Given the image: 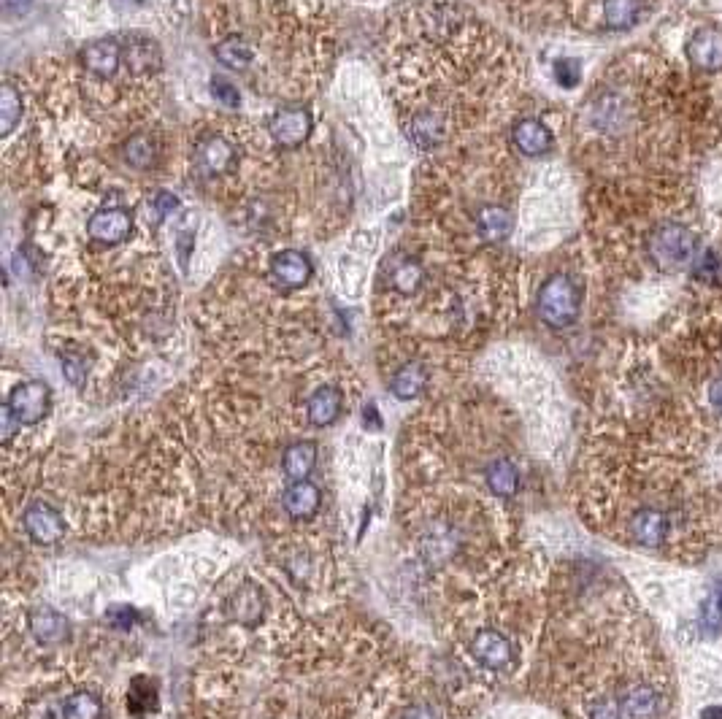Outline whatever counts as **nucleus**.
I'll return each instance as SVG.
<instances>
[{"label": "nucleus", "mask_w": 722, "mask_h": 719, "mask_svg": "<svg viewBox=\"0 0 722 719\" xmlns=\"http://www.w3.org/2000/svg\"><path fill=\"white\" fill-rule=\"evenodd\" d=\"M317 468V444L314 441H295L284 449L282 471L290 482H306Z\"/></svg>", "instance_id": "nucleus-17"}, {"label": "nucleus", "mask_w": 722, "mask_h": 719, "mask_svg": "<svg viewBox=\"0 0 722 719\" xmlns=\"http://www.w3.org/2000/svg\"><path fill=\"white\" fill-rule=\"evenodd\" d=\"M19 119H22V95L14 84H3V92H0V130H3V136H9L11 130L17 128Z\"/></svg>", "instance_id": "nucleus-29"}, {"label": "nucleus", "mask_w": 722, "mask_h": 719, "mask_svg": "<svg viewBox=\"0 0 722 719\" xmlns=\"http://www.w3.org/2000/svg\"><path fill=\"white\" fill-rule=\"evenodd\" d=\"M687 60L698 68V71H720L722 68V28L717 25H706L693 33L687 41Z\"/></svg>", "instance_id": "nucleus-7"}, {"label": "nucleus", "mask_w": 722, "mask_h": 719, "mask_svg": "<svg viewBox=\"0 0 722 719\" xmlns=\"http://www.w3.org/2000/svg\"><path fill=\"white\" fill-rule=\"evenodd\" d=\"M536 311H539L541 322L549 328H571L579 319V311H582V287L576 284L574 276H549L547 282L541 284Z\"/></svg>", "instance_id": "nucleus-2"}, {"label": "nucleus", "mask_w": 722, "mask_h": 719, "mask_svg": "<svg viewBox=\"0 0 722 719\" xmlns=\"http://www.w3.org/2000/svg\"><path fill=\"white\" fill-rule=\"evenodd\" d=\"M701 719H722V706H709L701 711Z\"/></svg>", "instance_id": "nucleus-40"}, {"label": "nucleus", "mask_w": 722, "mask_h": 719, "mask_svg": "<svg viewBox=\"0 0 722 719\" xmlns=\"http://www.w3.org/2000/svg\"><path fill=\"white\" fill-rule=\"evenodd\" d=\"M341 411H344V395H341L339 387H330V384L320 387V390L311 395L309 403H306L309 422L317 425V428L333 425V422L341 417Z\"/></svg>", "instance_id": "nucleus-16"}, {"label": "nucleus", "mask_w": 722, "mask_h": 719, "mask_svg": "<svg viewBox=\"0 0 722 719\" xmlns=\"http://www.w3.org/2000/svg\"><path fill=\"white\" fill-rule=\"evenodd\" d=\"M211 95H214V101L228 106V109H236L238 103H241L238 90L230 82H225V79H211Z\"/></svg>", "instance_id": "nucleus-32"}, {"label": "nucleus", "mask_w": 722, "mask_h": 719, "mask_svg": "<svg viewBox=\"0 0 722 719\" xmlns=\"http://www.w3.org/2000/svg\"><path fill=\"white\" fill-rule=\"evenodd\" d=\"M409 136L412 141L420 149H433V146H439L444 138H447V125H444V119L439 114H433V111H422L417 117L412 119V125H409Z\"/></svg>", "instance_id": "nucleus-20"}, {"label": "nucleus", "mask_w": 722, "mask_h": 719, "mask_svg": "<svg viewBox=\"0 0 722 719\" xmlns=\"http://www.w3.org/2000/svg\"><path fill=\"white\" fill-rule=\"evenodd\" d=\"M82 60L87 65V71L101 76V79H109V76L117 73L119 63L125 60V46L114 41V38H101V41H92L84 49Z\"/></svg>", "instance_id": "nucleus-11"}, {"label": "nucleus", "mask_w": 722, "mask_h": 719, "mask_svg": "<svg viewBox=\"0 0 722 719\" xmlns=\"http://www.w3.org/2000/svg\"><path fill=\"white\" fill-rule=\"evenodd\" d=\"M9 411L14 414L19 425H36L49 414L52 406V390L46 382H22L11 390L9 401H6Z\"/></svg>", "instance_id": "nucleus-3"}, {"label": "nucleus", "mask_w": 722, "mask_h": 719, "mask_svg": "<svg viewBox=\"0 0 722 719\" xmlns=\"http://www.w3.org/2000/svg\"><path fill=\"white\" fill-rule=\"evenodd\" d=\"M271 138L282 149H295L301 146L311 133V114L301 106H290V109H279L268 122Z\"/></svg>", "instance_id": "nucleus-5"}, {"label": "nucleus", "mask_w": 722, "mask_h": 719, "mask_svg": "<svg viewBox=\"0 0 722 719\" xmlns=\"http://www.w3.org/2000/svg\"><path fill=\"white\" fill-rule=\"evenodd\" d=\"M284 511L295 519V522H306L311 519L317 511H320L322 503V492L317 484H311L309 479L306 482H293L284 492Z\"/></svg>", "instance_id": "nucleus-14"}, {"label": "nucleus", "mask_w": 722, "mask_h": 719, "mask_svg": "<svg viewBox=\"0 0 722 719\" xmlns=\"http://www.w3.org/2000/svg\"><path fill=\"white\" fill-rule=\"evenodd\" d=\"M644 0H604V19L612 30H625L636 25Z\"/></svg>", "instance_id": "nucleus-23"}, {"label": "nucleus", "mask_w": 722, "mask_h": 719, "mask_svg": "<svg viewBox=\"0 0 722 719\" xmlns=\"http://www.w3.org/2000/svg\"><path fill=\"white\" fill-rule=\"evenodd\" d=\"M422 279H425V271L422 265L412 257H398L393 260V268H390V284H393L395 292L401 295H414V292L422 287Z\"/></svg>", "instance_id": "nucleus-22"}, {"label": "nucleus", "mask_w": 722, "mask_h": 719, "mask_svg": "<svg viewBox=\"0 0 722 719\" xmlns=\"http://www.w3.org/2000/svg\"><path fill=\"white\" fill-rule=\"evenodd\" d=\"M701 622L706 625V630H717L720 628V622H722V587H717V590L706 598L704 603V611H701Z\"/></svg>", "instance_id": "nucleus-30"}, {"label": "nucleus", "mask_w": 722, "mask_h": 719, "mask_svg": "<svg viewBox=\"0 0 722 719\" xmlns=\"http://www.w3.org/2000/svg\"><path fill=\"white\" fill-rule=\"evenodd\" d=\"M192 249H195V236H192L190 230H182L179 238H176V255H179V263H182V268H187V263H190Z\"/></svg>", "instance_id": "nucleus-35"}, {"label": "nucleus", "mask_w": 722, "mask_h": 719, "mask_svg": "<svg viewBox=\"0 0 722 719\" xmlns=\"http://www.w3.org/2000/svg\"><path fill=\"white\" fill-rule=\"evenodd\" d=\"M28 628L41 644H63L71 625H68V619L60 611L49 609V606H38V609L30 611Z\"/></svg>", "instance_id": "nucleus-15"}, {"label": "nucleus", "mask_w": 722, "mask_h": 719, "mask_svg": "<svg viewBox=\"0 0 722 719\" xmlns=\"http://www.w3.org/2000/svg\"><path fill=\"white\" fill-rule=\"evenodd\" d=\"M87 233L98 244H122L133 233V214L128 209H101L87 222Z\"/></svg>", "instance_id": "nucleus-6"}, {"label": "nucleus", "mask_w": 722, "mask_h": 719, "mask_svg": "<svg viewBox=\"0 0 722 719\" xmlns=\"http://www.w3.org/2000/svg\"><path fill=\"white\" fill-rule=\"evenodd\" d=\"M33 6V0H3V9L9 14H25Z\"/></svg>", "instance_id": "nucleus-38"}, {"label": "nucleus", "mask_w": 722, "mask_h": 719, "mask_svg": "<svg viewBox=\"0 0 722 719\" xmlns=\"http://www.w3.org/2000/svg\"><path fill=\"white\" fill-rule=\"evenodd\" d=\"M471 655L476 657V663L485 665L490 671H503L506 665L512 663L514 649L512 641L498 630H482L471 641Z\"/></svg>", "instance_id": "nucleus-9"}, {"label": "nucleus", "mask_w": 722, "mask_h": 719, "mask_svg": "<svg viewBox=\"0 0 722 719\" xmlns=\"http://www.w3.org/2000/svg\"><path fill=\"white\" fill-rule=\"evenodd\" d=\"M555 79L563 87H576L579 79H582V65L576 63V60H558L555 63Z\"/></svg>", "instance_id": "nucleus-33"}, {"label": "nucleus", "mask_w": 722, "mask_h": 719, "mask_svg": "<svg viewBox=\"0 0 722 719\" xmlns=\"http://www.w3.org/2000/svg\"><path fill=\"white\" fill-rule=\"evenodd\" d=\"M706 406L717 414V417H722V371L720 374H714L709 382H706Z\"/></svg>", "instance_id": "nucleus-34"}, {"label": "nucleus", "mask_w": 722, "mask_h": 719, "mask_svg": "<svg viewBox=\"0 0 722 719\" xmlns=\"http://www.w3.org/2000/svg\"><path fill=\"white\" fill-rule=\"evenodd\" d=\"M512 141L525 157L547 155L552 149V130L541 119L525 117L512 128Z\"/></svg>", "instance_id": "nucleus-13"}, {"label": "nucleus", "mask_w": 722, "mask_h": 719, "mask_svg": "<svg viewBox=\"0 0 722 719\" xmlns=\"http://www.w3.org/2000/svg\"><path fill=\"white\" fill-rule=\"evenodd\" d=\"M266 611V595L255 584H244L225 601V614L241 628H257Z\"/></svg>", "instance_id": "nucleus-8"}, {"label": "nucleus", "mask_w": 722, "mask_h": 719, "mask_svg": "<svg viewBox=\"0 0 722 719\" xmlns=\"http://www.w3.org/2000/svg\"><path fill=\"white\" fill-rule=\"evenodd\" d=\"M485 482L490 492L498 495V498H514L517 490H520V471H517V465L512 460L498 457L485 468Z\"/></svg>", "instance_id": "nucleus-19"}, {"label": "nucleus", "mask_w": 722, "mask_h": 719, "mask_svg": "<svg viewBox=\"0 0 722 719\" xmlns=\"http://www.w3.org/2000/svg\"><path fill=\"white\" fill-rule=\"evenodd\" d=\"M428 387V371L422 363H406L390 379V390L398 401H414Z\"/></svg>", "instance_id": "nucleus-18"}, {"label": "nucleus", "mask_w": 722, "mask_h": 719, "mask_svg": "<svg viewBox=\"0 0 722 719\" xmlns=\"http://www.w3.org/2000/svg\"><path fill=\"white\" fill-rule=\"evenodd\" d=\"M647 255L660 274H677L698 257V236L682 222H660L647 238Z\"/></svg>", "instance_id": "nucleus-1"}, {"label": "nucleus", "mask_w": 722, "mask_h": 719, "mask_svg": "<svg viewBox=\"0 0 722 719\" xmlns=\"http://www.w3.org/2000/svg\"><path fill=\"white\" fill-rule=\"evenodd\" d=\"M476 228H479V236L485 238V241H503L512 233L514 219L501 206H485V209L479 211V217H476Z\"/></svg>", "instance_id": "nucleus-21"}, {"label": "nucleus", "mask_w": 722, "mask_h": 719, "mask_svg": "<svg viewBox=\"0 0 722 719\" xmlns=\"http://www.w3.org/2000/svg\"><path fill=\"white\" fill-rule=\"evenodd\" d=\"M122 157H125V163H128L130 168L147 171L157 160L155 141L149 136H133L128 144H125V149H122Z\"/></svg>", "instance_id": "nucleus-27"}, {"label": "nucleus", "mask_w": 722, "mask_h": 719, "mask_svg": "<svg viewBox=\"0 0 722 719\" xmlns=\"http://www.w3.org/2000/svg\"><path fill=\"white\" fill-rule=\"evenodd\" d=\"M157 709V684L147 676L133 679L128 690V711L133 717H144L149 711Z\"/></svg>", "instance_id": "nucleus-25"}, {"label": "nucleus", "mask_w": 722, "mask_h": 719, "mask_svg": "<svg viewBox=\"0 0 722 719\" xmlns=\"http://www.w3.org/2000/svg\"><path fill=\"white\" fill-rule=\"evenodd\" d=\"M403 719H436V711L430 709V706H414L412 711H406Z\"/></svg>", "instance_id": "nucleus-39"}, {"label": "nucleus", "mask_w": 722, "mask_h": 719, "mask_svg": "<svg viewBox=\"0 0 722 719\" xmlns=\"http://www.w3.org/2000/svg\"><path fill=\"white\" fill-rule=\"evenodd\" d=\"M311 260L303 252L287 249L271 257V276L276 284H282L287 290H298L311 279Z\"/></svg>", "instance_id": "nucleus-10"}, {"label": "nucleus", "mask_w": 722, "mask_h": 719, "mask_svg": "<svg viewBox=\"0 0 722 719\" xmlns=\"http://www.w3.org/2000/svg\"><path fill=\"white\" fill-rule=\"evenodd\" d=\"M125 63L133 73H147L160 63V49L149 38H133L125 46Z\"/></svg>", "instance_id": "nucleus-24"}, {"label": "nucleus", "mask_w": 722, "mask_h": 719, "mask_svg": "<svg viewBox=\"0 0 722 719\" xmlns=\"http://www.w3.org/2000/svg\"><path fill=\"white\" fill-rule=\"evenodd\" d=\"M176 209H179V198H176L174 192H157L155 211L160 217H168V214H174Z\"/></svg>", "instance_id": "nucleus-36"}, {"label": "nucleus", "mask_w": 722, "mask_h": 719, "mask_svg": "<svg viewBox=\"0 0 722 719\" xmlns=\"http://www.w3.org/2000/svg\"><path fill=\"white\" fill-rule=\"evenodd\" d=\"M63 374L74 387H82L87 379V360L82 355H65L63 357Z\"/></svg>", "instance_id": "nucleus-31"}, {"label": "nucleus", "mask_w": 722, "mask_h": 719, "mask_svg": "<svg viewBox=\"0 0 722 719\" xmlns=\"http://www.w3.org/2000/svg\"><path fill=\"white\" fill-rule=\"evenodd\" d=\"M217 60L222 65H228V68H247L252 60H255V49L247 44V41H241V38H228V41H222L217 44Z\"/></svg>", "instance_id": "nucleus-28"}, {"label": "nucleus", "mask_w": 722, "mask_h": 719, "mask_svg": "<svg viewBox=\"0 0 722 719\" xmlns=\"http://www.w3.org/2000/svg\"><path fill=\"white\" fill-rule=\"evenodd\" d=\"M103 701L90 690L74 692L63 706V719H101Z\"/></svg>", "instance_id": "nucleus-26"}, {"label": "nucleus", "mask_w": 722, "mask_h": 719, "mask_svg": "<svg viewBox=\"0 0 722 719\" xmlns=\"http://www.w3.org/2000/svg\"><path fill=\"white\" fill-rule=\"evenodd\" d=\"M106 619H109L111 625H117V628L125 630V628H130L133 622H136V619H138V611H136V609H128V606H125V609H114V611H111V614H106Z\"/></svg>", "instance_id": "nucleus-37"}, {"label": "nucleus", "mask_w": 722, "mask_h": 719, "mask_svg": "<svg viewBox=\"0 0 722 719\" xmlns=\"http://www.w3.org/2000/svg\"><path fill=\"white\" fill-rule=\"evenodd\" d=\"M22 525H25V533L30 536V541L38 544V547H52L57 541H63L65 536L63 514L44 501L30 503L25 514H22Z\"/></svg>", "instance_id": "nucleus-4"}, {"label": "nucleus", "mask_w": 722, "mask_h": 719, "mask_svg": "<svg viewBox=\"0 0 722 719\" xmlns=\"http://www.w3.org/2000/svg\"><path fill=\"white\" fill-rule=\"evenodd\" d=\"M195 163H198V168H201L203 173L217 176V173L230 171V168L236 165V149H233L228 138H203L201 144H198V152H195Z\"/></svg>", "instance_id": "nucleus-12"}]
</instances>
